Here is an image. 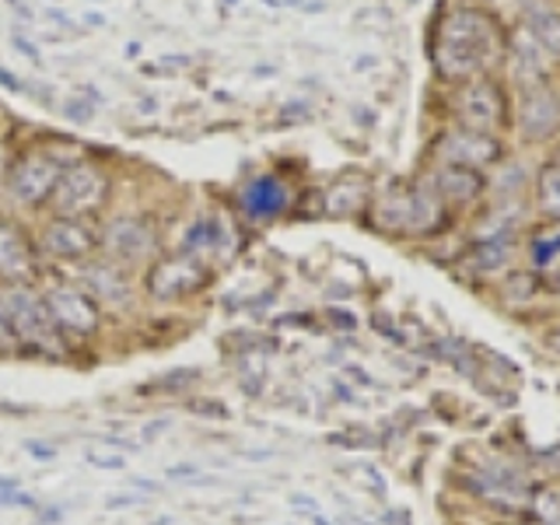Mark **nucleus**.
Wrapping results in <instances>:
<instances>
[{
	"label": "nucleus",
	"instance_id": "obj_1",
	"mask_svg": "<svg viewBox=\"0 0 560 525\" xmlns=\"http://www.w3.org/2000/svg\"><path fill=\"white\" fill-rule=\"evenodd\" d=\"M504 52L501 32L487 14L459 8L452 11L434 43V67L442 78H480Z\"/></svg>",
	"mask_w": 560,
	"mask_h": 525
},
{
	"label": "nucleus",
	"instance_id": "obj_2",
	"mask_svg": "<svg viewBox=\"0 0 560 525\" xmlns=\"http://www.w3.org/2000/svg\"><path fill=\"white\" fill-rule=\"evenodd\" d=\"M0 326H4L14 343H32L43 350H57V323L49 319L46 302H39L25 284L0 280Z\"/></svg>",
	"mask_w": 560,
	"mask_h": 525
},
{
	"label": "nucleus",
	"instance_id": "obj_3",
	"mask_svg": "<svg viewBox=\"0 0 560 525\" xmlns=\"http://www.w3.org/2000/svg\"><path fill=\"white\" fill-rule=\"evenodd\" d=\"M105 192H109V179H105L98 168L70 165V168H63L57 186H52L49 203L60 218H81L105 203Z\"/></svg>",
	"mask_w": 560,
	"mask_h": 525
},
{
	"label": "nucleus",
	"instance_id": "obj_4",
	"mask_svg": "<svg viewBox=\"0 0 560 525\" xmlns=\"http://www.w3.org/2000/svg\"><path fill=\"white\" fill-rule=\"evenodd\" d=\"M378 224L393 232H431L438 224V203L424 189H389L375 207Z\"/></svg>",
	"mask_w": 560,
	"mask_h": 525
},
{
	"label": "nucleus",
	"instance_id": "obj_5",
	"mask_svg": "<svg viewBox=\"0 0 560 525\" xmlns=\"http://www.w3.org/2000/svg\"><path fill=\"white\" fill-rule=\"evenodd\" d=\"M60 175H63V162H57L52 154H25L14 162L8 175V189L18 203L39 207L43 200H49V192L57 186Z\"/></svg>",
	"mask_w": 560,
	"mask_h": 525
},
{
	"label": "nucleus",
	"instance_id": "obj_6",
	"mask_svg": "<svg viewBox=\"0 0 560 525\" xmlns=\"http://www.w3.org/2000/svg\"><path fill=\"white\" fill-rule=\"evenodd\" d=\"M207 284V270L197 262V256H168L162 262H154L148 273V291L158 302H179V298L197 294Z\"/></svg>",
	"mask_w": 560,
	"mask_h": 525
},
{
	"label": "nucleus",
	"instance_id": "obj_7",
	"mask_svg": "<svg viewBox=\"0 0 560 525\" xmlns=\"http://www.w3.org/2000/svg\"><path fill=\"white\" fill-rule=\"evenodd\" d=\"M46 312H49L52 323H57L60 329H67V332H74V337H92V332L98 329V319H102L98 305L84 291H78L74 284L49 288Z\"/></svg>",
	"mask_w": 560,
	"mask_h": 525
},
{
	"label": "nucleus",
	"instance_id": "obj_8",
	"mask_svg": "<svg viewBox=\"0 0 560 525\" xmlns=\"http://www.w3.org/2000/svg\"><path fill=\"white\" fill-rule=\"evenodd\" d=\"M102 245L119 262H140L158 249V228L148 218H116L102 232Z\"/></svg>",
	"mask_w": 560,
	"mask_h": 525
},
{
	"label": "nucleus",
	"instance_id": "obj_9",
	"mask_svg": "<svg viewBox=\"0 0 560 525\" xmlns=\"http://www.w3.org/2000/svg\"><path fill=\"white\" fill-rule=\"evenodd\" d=\"M501 105H504V98L498 92V84H490L483 78L469 81L463 88V95H459L463 127L472 130V133H494L498 122H501Z\"/></svg>",
	"mask_w": 560,
	"mask_h": 525
},
{
	"label": "nucleus",
	"instance_id": "obj_10",
	"mask_svg": "<svg viewBox=\"0 0 560 525\" xmlns=\"http://www.w3.org/2000/svg\"><path fill=\"white\" fill-rule=\"evenodd\" d=\"M438 154H442V165H466V168H480L487 162H494L501 154L498 140L490 133H472V130H455L438 140Z\"/></svg>",
	"mask_w": 560,
	"mask_h": 525
},
{
	"label": "nucleus",
	"instance_id": "obj_11",
	"mask_svg": "<svg viewBox=\"0 0 560 525\" xmlns=\"http://www.w3.org/2000/svg\"><path fill=\"white\" fill-rule=\"evenodd\" d=\"M518 127H522V133L529 137V140H542V137L557 133V127H560V102H557V95L550 92V88L536 84V88H529V92L522 95Z\"/></svg>",
	"mask_w": 560,
	"mask_h": 525
},
{
	"label": "nucleus",
	"instance_id": "obj_12",
	"mask_svg": "<svg viewBox=\"0 0 560 525\" xmlns=\"http://www.w3.org/2000/svg\"><path fill=\"white\" fill-rule=\"evenodd\" d=\"M43 249L57 259H84L95 249V235L78 218H57L43 228Z\"/></svg>",
	"mask_w": 560,
	"mask_h": 525
},
{
	"label": "nucleus",
	"instance_id": "obj_13",
	"mask_svg": "<svg viewBox=\"0 0 560 525\" xmlns=\"http://www.w3.org/2000/svg\"><path fill=\"white\" fill-rule=\"evenodd\" d=\"M35 277V253L22 232L11 224H0V280L11 284H28Z\"/></svg>",
	"mask_w": 560,
	"mask_h": 525
},
{
	"label": "nucleus",
	"instance_id": "obj_14",
	"mask_svg": "<svg viewBox=\"0 0 560 525\" xmlns=\"http://www.w3.org/2000/svg\"><path fill=\"white\" fill-rule=\"evenodd\" d=\"M81 284L88 288L84 294L92 302H109L116 308H127L130 305V280L119 267H109V262H98V267H84L81 273Z\"/></svg>",
	"mask_w": 560,
	"mask_h": 525
},
{
	"label": "nucleus",
	"instance_id": "obj_15",
	"mask_svg": "<svg viewBox=\"0 0 560 525\" xmlns=\"http://www.w3.org/2000/svg\"><path fill=\"white\" fill-rule=\"evenodd\" d=\"M242 207L245 214L256 221H270L280 210L288 207V186L277 179V175H259L249 186L242 189Z\"/></svg>",
	"mask_w": 560,
	"mask_h": 525
},
{
	"label": "nucleus",
	"instance_id": "obj_16",
	"mask_svg": "<svg viewBox=\"0 0 560 525\" xmlns=\"http://www.w3.org/2000/svg\"><path fill=\"white\" fill-rule=\"evenodd\" d=\"M525 32L539 43V49H547L550 57H560V11L547 0H518Z\"/></svg>",
	"mask_w": 560,
	"mask_h": 525
},
{
	"label": "nucleus",
	"instance_id": "obj_17",
	"mask_svg": "<svg viewBox=\"0 0 560 525\" xmlns=\"http://www.w3.org/2000/svg\"><path fill=\"white\" fill-rule=\"evenodd\" d=\"M483 175L480 168H466V165H442L434 172V189L438 197L448 200V203H469L477 200L483 192Z\"/></svg>",
	"mask_w": 560,
	"mask_h": 525
},
{
	"label": "nucleus",
	"instance_id": "obj_18",
	"mask_svg": "<svg viewBox=\"0 0 560 525\" xmlns=\"http://www.w3.org/2000/svg\"><path fill=\"white\" fill-rule=\"evenodd\" d=\"M364 183H340V186H332L326 192V214H337V218H347V214H354V210H361L364 203Z\"/></svg>",
	"mask_w": 560,
	"mask_h": 525
},
{
	"label": "nucleus",
	"instance_id": "obj_19",
	"mask_svg": "<svg viewBox=\"0 0 560 525\" xmlns=\"http://www.w3.org/2000/svg\"><path fill=\"white\" fill-rule=\"evenodd\" d=\"M515 63H518V74L522 78H542L547 74V60H542L539 43L529 39V32H518L515 35Z\"/></svg>",
	"mask_w": 560,
	"mask_h": 525
},
{
	"label": "nucleus",
	"instance_id": "obj_20",
	"mask_svg": "<svg viewBox=\"0 0 560 525\" xmlns=\"http://www.w3.org/2000/svg\"><path fill=\"white\" fill-rule=\"evenodd\" d=\"M218 242H221V224H218V218H200L186 232V238H183L189 256L192 253H203V249H218Z\"/></svg>",
	"mask_w": 560,
	"mask_h": 525
},
{
	"label": "nucleus",
	"instance_id": "obj_21",
	"mask_svg": "<svg viewBox=\"0 0 560 525\" xmlns=\"http://www.w3.org/2000/svg\"><path fill=\"white\" fill-rule=\"evenodd\" d=\"M539 207L560 221V165H547L539 172Z\"/></svg>",
	"mask_w": 560,
	"mask_h": 525
},
{
	"label": "nucleus",
	"instance_id": "obj_22",
	"mask_svg": "<svg viewBox=\"0 0 560 525\" xmlns=\"http://www.w3.org/2000/svg\"><path fill=\"white\" fill-rule=\"evenodd\" d=\"M533 512L542 525H560V498L553 490H542L539 498H533Z\"/></svg>",
	"mask_w": 560,
	"mask_h": 525
},
{
	"label": "nucleus",
	"instance_id": "obj_23",
	"mask_svg": "<svg viewBox=\"0 0 560 525\" xmlns=\"http://www.w3.org/2000/svg\"><path fill=\"white\" fill-rule=\"evenodd\" d=\"M508 238L504 235H498L494 242H483V245H477V262L480 267H498L501 259H508Z\"/></svg>",
	"mask_w": 560,
	"mask_h": 525
},
{
	"label": "nucleus",
	"instance_id": "obj_24",
	"mask_svg": "<svg viewBox=\"0 0 560 525\" xmlns=\"http://www.w3.org/2000/svg\"><path fill=\"white\" fill-rule=\"evenodd\" d=\"M88 463L102 469H122V455H105V452H88Z\"/></svg>",
	"mask_w": 560,
	"mask_h": 525
},
{
	"label": "nucleus",
	"instance_id": "obj_25",
	"mask_svg": "<svg viewBox=\"0 0 560 525\" xmlns=\"http://www.w3.org/2000/svg\"><path fill=\"white\" fill-rule=\"evenodd\" d=\"M168 477H172V480H183V477H186V480H200V477H197V466H172V469H168Z\"/></svg>",
	"mask_w": 560,
	"mask_h": 525
},
{
	"label": "nucleus",
	"instance_id": "obj_26",
	"mask_svg": "<svg viewBox=\"0 0 560 525\" xmlns=\"http://www.w3.org/2000/svg\"><path fill=\"white\" fill-rule=\"evenodd\" d=\"M0 84H4V88H11V92H22V81H14V78L8 74V70H4V67H0Z\"/></svg>",
	"mask_w": 560,
	"mask_h": 525
},
{
	"label": "nucleus",
	"instance_id": "obj_27",
	"mask_svg": "<svg viewBox=\"0 0 560 525\" xmlns=\"http://www.w3.org/2000/svg\"><path fill=\"white\" fill-rule=\"evenodd\" d=\"M122 504H144V498H137V494L127 498V494H122V498H113V501H109V508H122Z\"/></svg>",
	"mask_w": 560,
	"mask_h": 525
},
{
	"label": "nucleus",
	"instance_id": "obj_28",
	"mask_svg": "<svg viewBox=\"0 0 560 525\" xmlns=\"http://www.w3.org/2000/svg\"><path fill=\"white\" fill-rule=\"evenodd\" d=\"M28 452L39 455V459H49V455H52V448H43V445H28Z\"/></svg>",
	"mask_w": 560,
	"mask_h": 525
},
{
	"label": "nucleus",
	"instance_id": "obj_29",
	"mask_svg": "<svg viewBox=\"0 0 560 525\" xmlns=\"http://www.w3.org/2000/svg\"><path fill=\"white\" fill-rule=\"evenodd\" d=\"M550 350H557V354H560V329L550 332Z\"/></svg>",
	"mask_w": 560,
	"mask_h": 525
}]
</instances>
